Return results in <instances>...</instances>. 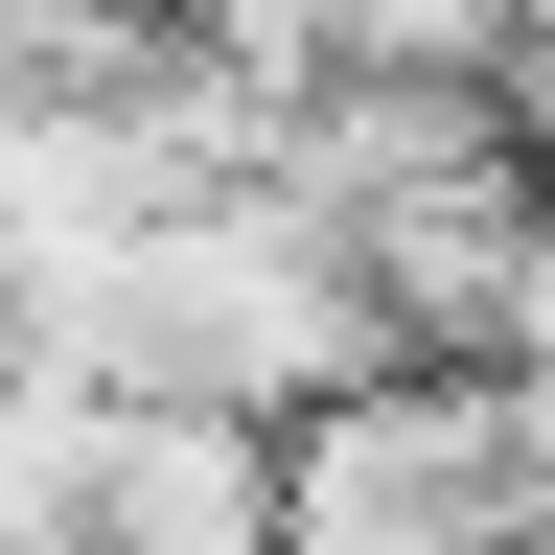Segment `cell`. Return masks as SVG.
Returning a JSON list of instances; mask_svg holds the SVG:
<instances>
[{
    "mask_svg": "<svg viewBox=\"0 0 555 555\" xmlns=\"http://www.w3.org/2000/svg\"><path fill=\"white\" fill-rule=\"evenodd\" d=\"M47 371H93L116 416H232V440H301V416H347V393L393 371V324H371V278H347V232H301L278 185H232V208H185V232H139L116 301L69 324Z\"/></svg>",
    "mask_w": 555,
    "mask_h": 555,
    "instance_id": "6da1fadb",
    "label": "cell"
},
{
    "mask_svg": "<svg viewBox=\"0 0 555 555\" xmlns=\"http://www.w3.org/2000/svg\"><path fill=\"white\" fill-rule=\"evenodd\" d=\"M278 555H532L509 393L486 371H371L347 416L278 440Z\"/></svg>",
    "mask_w": 555,
    "mask_h": 555,
    "instance_id": "7a4b0ae2",
    "label": "cell"
},
{
    "mask_svg": "<svg viewBox=\"0 0 555 555\" xmlns=\"http://www.w3.org/2000/svg\"><path fill=\"white\" fill-rule=\"evenodd\" d=\"M93 509H116V393L0 371V555H93Z\"/></svg>",
    "mask_w": 555,
    "mask_h": 555,
    "instance_id": "3957f363",
    "label": "cell"
},
{
    "mask_svg": "<svg viewBox=\"0 0 555 555\" xmlns=\"http://www.w3.org/2000/svg\"><path fill=\"white\" fill-rule=\"evenodd\" d=\"M347 93H509V0H347Z\"/></svg>",
    "mask_w": 555,
    "mask_h": 555,
    "instance_id": "277c9868",
    "label": "cell"
},
{
    "mask_svg": "<svg viewBox=\"0 0 555 555\" xmlns=\"http://www.w3.org/2000/svg\"><path fill=\"white\" fill-rule=\"evenodd\" d=\"M0 371H24V324H0Z\"/></svg>",
    "mask_w": 555,
    "mask_h": 555,
    "instance_id": "5b68a950",
    "label": "cell"
},
{
    "mask_svg": "<svg viewBox=\"0 0 555 555\" xmlns=\"http://www.w3.org/2000/svg\"><path fill=\"white\" fill-rule=\"evenodd\" d=\"M532 555H555V532H532Z\"/></svg>",
    "mask_w": 555,
    "mask_h": 555,
    "instance_id": "8992f818",
    "label": "cell"
}]
</instances>
